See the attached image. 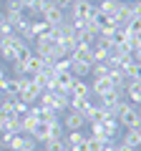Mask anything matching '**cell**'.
Wrapping results in <instances>:
<instances>
[{
  "label": "cell",
  "mask_w": 141,
  "mask_h": 151,
  "mask_svg": "<svg viewBox=\"0 0 141 151\" xmlns=\"http://www.w3.org/2000/svg\"><path fill=\"white\" fill-rule=\"evenodd\" d=\"M116 121H119L124 129H141V116H139V111H136V106L129 103V101H121L119 103Z\"/></svg>",
  "instance_id": "1"
},
{
  "label": "cell",
  "mask_w": 141,
  "mask_h": 151,
  "mask_svg": "<svg viewBox=\"0 0 141 151\" xmlns=\"http://www.w3.org/2000/svg\"><path fill=\"white\" fill-rule=\"evenodd\" d=\"M93 10H96V5H93L91 0H76L65 13H68L70 18H78V20H88V18L93 15Z\"/></svg>",
  "instance_id": "2"
},
{
  "label": "cell",
  "mask_w": 141,
  "mask_h": 151,
  "mask_svg": "<svg viewBox=\"0 0 141 151\" xmlns=\"http://www.w3.org/2000/svg\"><path fill=\"white\" fill-rule=\"evenodd\" d=\"M8 149L10 151H35L38 149V141L33 139V136H28V134H15Z\"/></svg>",
  "instance_id": "3"
},
{
  "label": "cell",
  "mask_w": 141,
  "mask_h": 151,
  "mask_svg": "<svg viewBox=\"0 0 141 151\" xmlns=\"http://www.w3.org/2000/svg\"><path fill=\"white\" fill-rule=\"evenodd\" d=\"M40 91H43V88H38V86H35V83L30 81V76H28V83H25V86L20 88V91H18V98H20L23 103H28V106H33V103L38 101Z\"/></svg>",
  "instance_id": "4"
},
{
  "label": "cell",
  "mask_w": 141,
  "mask_h": 151,
  "mask_svg": "<svg viewBox=\"0 0 141 151\" xmlns=\"http://www.w3.org/2000/svg\"><path fill=\"white\" fill-rule=\"evenodd\" d=\"M83 124H86V119H83L78 111H70V108L65 111V116H63V126H65L68 131H81Z\"/></svg>",
  "instance_id": "5"
},
{
  "label": "cell",
  "mask_w": 141,
  "mask_h": 151,
  "mask_svg": "<svg viewBox=\"0 0 141 151\" xmlns=\"http://www.w3.org/2000/svg\"><path fill=\"white\" fill-rule=\"evenodd\" d=\"M50 108H55L58 113H65L68 111V103H70V93H63V91H50Z\"/></svg>",
  "instance_id": "6"
},
{
  "label": "cell",
  "mask_w": 141,
  "mask_h": 151,
  "mask_svg": "<svg viewBox=\"0 0 141 151\" xmlns=\"http://www.w3.org/2000/svg\"><path fill=\"white\" fill-rule=\"evenodd\" d=\"M88 86H91V93H93V96H98V98H101V96H109V93L114 91V83H111L109 78H93Z\"/></svg>",
  "instance_id": "7"
},
{
  "label": "cell",
  "mask_w": 141,
  "mask_h": 151,
  "mask_svg": "<svg viewBox=\"0 0 141 151\" xmlns=\"http://www.w3.org/2000/svg\"><path fill=\"white\" fill-rule=\"evenodd\" d=\"M43 20H45V23H48V25H50V28H58V25H60V23H63V20H65V10H60V8H58V5H50V8H48V10H45V13H43Z\"/></svg>",
  "instance_id": "8"
},
{
  "label": "cell",
  "mask_w": 141,
  "mask_h": 151,
  "mask_svg": "<svg viewBox=\"0 0 141 151\" xmlns=\"http://www.w3.org/2000/svg\"><path fill=\"white\" fill-rule=\"evenodd\" d=\"M109 18H111V23H114V25H126V23L131 20V8H129V0H126V3H119L116 13H114V15H109Z\"/></svg>",
  "instance_id": "9"
},
{
  "label": "cell",
  "mask_w": 141,
  "mask_h": 151,
  "mask_svg": "<svg viewBox=\"0 0 141 151\" xmlns=\"http://www.w3.org/2000/svg\"><path fill=\"white\" fill-rule=\"evenodd\" d=\"M70 96H83V98H93L91 93V86H88L83 78H73V83H70Z\"/></svg>",
  "instance_id": "10"
},
{
  "label": "cell",
  "mask_w": 141,
  "mask_h": 151,
  "mask_svg": "<svg viewBox=\"0 0 141 151\" xmlns=\"http://www.w3.org/2000/svg\"><path fill=\"white\" fill-rule=\"evenodd\" d=\"M126 98L134 106L141 103V81H126Z\"/></svg>",
  "instance_id": "11"
},
{
  "label": "cell",
  "mask_w": 141,
  "mask_h": 151,
  "mask_svg": "<svg viewBox=\"0 0 141 151\" xmlns=\"http://www.w3.org/2000/svg\"><path fill=\"white\" fill-rule=\"evenodd\" d=\"M30 136L38 141V144H45V141L53 136V131H50V124H48V121H38V126H35V131H33Z\"/></svg>",
  "instance_id": "12"
},
{
  "label": "cell",
  "mask_w": 141,
  "mask_h": 151,
  "mask_svg": "<svg viewBox=\"0 0 141 151\" xmlns=\"http://www.w3.org/2000/svg\"><path fill=\"white\" fill-rule=\"evenodd\" d=\"M68 73L73 78H83V76H91V63H83V60H70Z\"/></svg>",
  "instance_id": "13"
},
{
  "label": "cell",
  "mask_w": 141,
  "mask_h": 151,
  "mask_svg": "<svg viewBox=\"0 0 141 151\" xmlns=\"http://www.w3.org/2000/svg\"><path fill=\"white\" fill-rule=\"evenodd\" d=\"M15 33L25 40V43H30V40H35V33H33V20H28V18H23V23L15 28Z\"/></svg>",
  "instance_id": "14"
},
{
  "label": "cell",
  "mask_w": 141,
  "mask_h": 151,
  "mask_svg": "<svg viewBox=\"0 0 141 151\" xmlns=\"http://www.w3.org/2000/svg\"><path fill=\"white\" fill-rule=\"evenodd\" d=\"M121 144H126V146H131V149L139 151L141 149V129H126V136H124Z\"/></svg>",
  "instance_id": "15"
},
{
  "label": "cell",
  "mask_w": 141,
  "mask_h": 151,
  "mask_svg": "<svg viewBox=\"0 0 141 151\" xmlns=\"http://www.w3.org/2000/svg\"><path fill=\"white\" fill-rule=\"evenodd\" d=\"M40 68H43V58H40V55H35V53H33L30 58L25 60V76H35V73H38Z\"/></svg>",
  "instance_id": "16"
},
{
  "label": "cell",
  "mask_w": 141,
  "mask_h": 151,
  "mask_svg": "<svg viewBox=\"0 0 141 151\" xmlns=\"http://www.w3.org/2000/svg\"><path fill=\"white\" fill-rule=\"evenodd\" d=\"M106 78L114 83V88H126V81H129L119 68H109V76H106Z\"/></svg>",
  "instance_id": "17"
},
{
  "label": "cell",
  "mask_w": 141,
  "mask_h": 151,
  "mask_svg": "<svg viewBox=\"0 0 141 151\" xmlns=\"http://www.w3.org/2000/svg\"><path fill=\"white\" fill-rule=\"evenodd\" d=\"M33 33H35V38H48L50 33H53V28L40 18V20H33Z\"/></svg>",
  "instance_id": "18"
},
{
  "label": "cell",
  "mask_w": 141,
  "mask_h": 151,
  "mask_svg": "<svg viewBox=\"0 0 141 151\" xmlns=\"http://www.w3.org/2000/svg\"><path fill=\"white\" fill-rule=\"evenodd\" d=\"M3 131H10V134H23L20 116H8V119H5V124H3Z\"/></svg>",
  "instance_id": "19"
},
{
  "label": "cell",
  "mask_w": 141,
  "mask_h": 151,
  "mask_svg": "<svg viewBox=\"0 0 141 151\" xmlns=\"http://www.w3.org/2000/svg\"><path fill=\"white\" fill-rule=\"evenodd\" d=\"M101 126H103V139H114V136L119 134V121H116V119L101 121Z\"/></svg>",
  "instance_id": "20"
},
{
  "label": "cell",
  "mask_w": 141,
  "mask_h": 151,
  "mask_svg": "<svg viewBox=\"0 0 141 151\" xmlns=\"http://www.w3.org/2000/svg\"><path fill=\"white\" fill-rule=\"evenodd\" d=\"M119 3H121V0H98L96 10H101L103 15H114L116 8H119Z\"/></svg>",
  "instance_id": "21"
},
{
  "label": "cell",
  "mask_w": 141,
  "mask_h": 151,
  "mask_svg": "<svg viewBox=\"0 0 141 151\" xmlns=\"http://www.w3.org/2000/svg\"><path fill=\"white\" fill-rule=\"evenodd\" d=\"M96 113H98V101H93V98H91V101H88V106L83 108L81 116L86 119V124H93V121H96Z\"/></svg>",
  "instance_id": "22"
},
{
  "label": "cell",
  "mask_w": 141,
  "mask_h": 151,
  "mask_svg": "<svg viewBox=\"0 0 141 151\" xmlns=\"http://www.w3.org/2000/svg\"><path fill=\"white\" fill-rule=\"evenodd\" d=\"M88 101H91V98H83V96H70L68 108H70V111H78V113H83V108L88 106Z\"/></svg>",
  "instance_id": "23"
},
{
  "label": "cell",
  "mask_w": 141,
  "mask_h": 151,
  "mask_svg": "<svg viewBox=\"0 0 141 151\" xmlns=\"http://www.w3.org/2000/svg\"><path fill=\"white\" fill-rule=\"evenodd\" d=\"M43 149L45 151H65V146H63V139H60V136H50L43 144Z\"/></svg>",
  "instance_id": "24"
},
{
  "label": "cell",
  "mask_w": 141,
  "mask_h": 151,
  "mask_svg": "<svg viewBox=\"0 0 141 151\" xmlns=\"http://www.w3.org/2000/svg\"><path fill=\"white\" fill-rule=\"evenodd\" d=\"M33 55V48H30V43H20L15 48V60H23V63H25L28 58H30Z\"/></svg>",
  "instance_id": "25"
},
{
  "label": "cell",
  "mask_w": 141,
  "mask_h": 151,
  "mask_svg": "<svg viewBox=\"0 0 141 151\" xmlns=\"http://www.w3.org/2000/svg\"><path fill=\"white\" fill-rule=\"evenodd\" d=\"M91 76L93 78H106V76H109V63H93L91 65Z\"/></svg>",
  "instance_id": "26"
},
{
  "label": "cell",
  "mask_w": 141,
  "mask_h": 151,
  "mask_svg": "<svg viewBox=\"0 0 141 151\" xmlns=\"http://www.w3.org/2000/svg\"><path fill=\"white\" fill-rule=\"evenodd\" d=\"M109 60V50L103 45H93V63H106Z\"/></svg>",
  "instance_id": "27"
},
{
  "label": "cell",
  "mask_w": 141,
  "mask_h": 151,
  "mask_svg": "<svg viewBox=\"0 0 141 151\" xmlns=\"http://www.w3.org/2000/svg\"><path fill=\"white\" fill-rule=\"evenodd\" d=\"M70 68V58H58L53 60V73H68Z\"/></svg>",
  "instance_id": "28"
},
{
  "label": "cell",
  "mask_w": 141,
  "mask_h": 151,
  "mask_svg": "<svg viewBox=\"0 0 141 151\" xmlns=\"http://www.w3.org/2000/svg\"><path fill=\"white\" fill-rule=\"evenodd\" d=\"M13 136H15V134L0 129V146H3V149H8V146H10V141H13Z\"/></svg>",
  "instance_id": "29"
},
{
  "label": "cell",
  "mask_w": 141,
  "mask_h": 151,
  "mask_svg": "<svg viewBox=\"0 0 141 151\" xmlns=\"http://www.w3.org/2000/svg\"><path fill=\"white\" fill-rule=\"evenodd\" d=\"M13 76H25V63L23 60H13Z\"/></svg>",
  "instance_id": "30"
},
{
  "label": "cell",
  "mask_w": 141,
  "mask_h": 151,
  "mask_svg": "<svg viewBox=\"0 0 141 151\" xmlns=\"http://www.w3.org/2000/svg\"><path fill=\"white\" fill-rule=\"evenodd\" d=\"M28 111H30V106H28V103H23L20 98H18V103H15V116H25Z\"/></svg>",
  "instance_id": "31"
},
{
  "label": "cell",
  "mask_w": 141,
  "mask_h": 151,
  "mask_svg": "<svg viewBox=\"0 0 141 151\" xmlns=\"http://www.w3.org/2000/svg\"><path fill=\"white\" fill-rule=\"evenodd\" d=\"M131 8V18H141V3H129Z\"/></svg>",
  "instance_id": "32"
},
{
  "label": "cell",
  "mask_w": 141,
  "mask_h": 151,
  "mask_svg": "<svg viewBox=\"0 0 141 151\" xmlns=\"http://www.w3.org/2000/svg\"><path fill=\"white\" fill-rule=\"evenodd\" d=\"M73 3H76V0H55V5H58L60 10H68V8L73 5Z\"/></svg>",
  "instance_id": "33"
},
{
  "label": "cell",
  "mask_w": 141,
  "mask_h": 151,
  "mask_svg": "<svg viewBox=\"0 0 141 151\" xmlns=\"http://www.w3.org/2000/svg\"><path fill=\"white\" fill-rule=\"evenodd\" d=\"M129 81H141V63H136V68H134V76H131Z\"/></svg>",
  "instance_id": "34"
},
{
  "label": "cell",
  "mask_w": 141,
  "mask_h": 151,
  "mask_svg": "<svg viewBox=\"0 0 141 151\" xmlns=\"http://www.w3.org/2000/svg\"><path fill=\"white\" fill-rule=\"evenodd\" d=\"M116 151H136V149H131V146H126V144H116Z\"/></svg>",
  "instance_id": "35"
},
{
  "label": "cell",
  "mask_w": 141,
  "mask_h": 151,
  "mask_svg": "<svg viewBox=\"0 0 141 151\" xmlns=\"http://www.w3.org/2000/svg\"><path fill=\"white\" fill-rule=\"evenodd\" d=\"M5 23V10H0V25Z\"/></svg>",
  "instance_id": "36"
},
{
  "label": "cell",
  "mask_w": 141,
  "mask_h": 151,
  "mask_svg": "<svg viewBox=\"0 0 141 151\" xmlns=\"http://www.w3.org/2000/svg\"><path fill=\"white\" fill-rule=\"evenodd\" d=\"M136 111H139V116H141V103H139V106H136Z\"/></svg>",
  "instance_id": "37"
},
{
  "label": "cell",
  "mask_w": 141,
  "mask_h": 151,
  "mask_svg": "<svg viewBox=\"0 0 141 151\" xmlns=\"http://www.w3.org/2000/svg\"><path fill=\"white\" fill-rule=\"evenodd\" d=\"M129 3H141V0H129Z\"/></svg>",
  "instance_id": "38"
},
{
  "label": "cell",
  "mask_w": 141,
  "mask_h": 151,
  "mask_svg": "<svg viewBox=\"0 0 141 151\" xmlns=\"http://www.w3.org/2000/svg\"><path fill=\"white\" fill-rule=\"evenodd\" d=\"M35 151H45V149H35Z\"/></svg>",
  "instance_id": "39"
},
{
  "label": "cell",
  "mask_w": 141,
  "mask_h": 151,
  "mask_svg": "<svg viewBox=\"0 0 141 151\" xmlns=\"http://www.w3.org/2000/svg\"><path fill=\"white\" fill-rule=\"evenodd\" d=\"M0 88H3V81H0Z\"/></svg>",
  "instance_id": "40"
}]
</instances>
